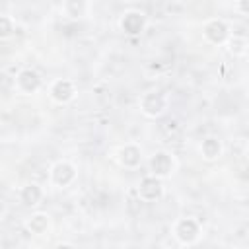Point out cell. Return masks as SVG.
<instances>
[{
  "label": "cell",
  "instance_id": "16",
  "mask_svg": "<svg viewBox=\"0 0 249 249\" xmlns=\"http://www.w3.org/2000/svg\"><path fill=\"white\" fill-rule=\"evenodd\" d=\"M2 210H4V204H2V200H0V212H2Z\"/></svg>",
  "mask_w": 249,
  "mask_h": 249
},
{
  "label": "cell",
  "instance_id": "11",
  "mask_svg": "<svg viewBox=\"0 0 249 249\" xmlns=\"http://www.w3.org/2000/svg\"><path fill=\"white\" fill-rule=\"evenodd\" d=\"M121 154H123V163L124 165H136L140 161V152L134 146H126Z\"/></svg>",
  "mask_w": 249,
  "mask_h": 249
},
{
  "label": "cell",
  "instance_id": "7",
  "mask_svg": "<svg viewBox=\"0 0 249 249\" xmlns=\"http://www.w3.org/2000/svg\"><path fill=\"white\" fill-rule=\"evenodd\" d=\"M121 25H123V29L126 33H138L142 29V25H144V18L140 14H126L123 18V23Z\"/></svg>",
  "mask_w": 249,
  "mask_h": 249
},
{
  "label": "cell",
  "instance_id": "8",
  "mask_svg": "<svg viewBox=\"0 0 249 249\" xmlns=\"http://www.w3.org/2000/svg\"><path fill=\"white\" fill-rule=\"evenodd\" d=\"M72 93H74L72 84H70V82H66V80L56 82V84H54V88H53V97H54L56 101H68V99L72 97Z\"/></svg>",
  "mask_w": 249,
  "mask_h": 249
},
{
  "label": "cell",
  "instance_id": "9",
  "mask_svg": "<svg viewBox=\"0 0 249 249\" xmlns=\"http://www.w3.org/2000/svg\"><path fill=\"white\" fill-rule=\"evenodd\" d=\"M72 177H74V169H72L68 163H58V165L54 167V171H53V179H54V183H58V185H66Z\"/></svg>",
  "mask_w": 249,
  "mask_h": 249
},
{
  "label": "cell",
  "instance_id": "3",
  "mask_svg": "<svg viewBox=\"0 0 249 249\" xmlns=\"http://www.w3.org/2000/svg\"><path fill=\"white\" fill-rule=\"evenodd\" d=\"M160 193H161V185H160L158 179H154V177H146V179L140 183V195H142L144 198L154 200V198L160 196Z\"/></svg>",
  "mask_w": 249,
  "mask_h": 249
},
{
  "label": "cell",
  "instance_id": "5",
  "mask_svg": "<svg viewBox=\"0 0 249 249\" xmlns=\"http://www.w3.org/2000/svg\"><path fill=\"white\" fill-rule=\"evenodd\" d=\"M18 84H19V88L23 91H35L39 88V76L35 72H31V70H23L19 74V78H18Z\"/></svg>",
  "mask_w": 249,
  "mask_h": 249
},
{
  "label": "cell",
  "instance_id": "14",
  "mask_svg": "<svg viewBox=\"0 0 249 249\" xmlns=\"http://www.w3.org/2000/svg\"><path fill=\"white\" fill-rule=\"evenodd\" d=\"M10 33H12V23H10V19L4 18V16H0V37H8Z\"/></svg>",
  "mask_w": 249,
  "mask_h": 249
},
{
  "label": "cell",
  "instance_id": "13",
  "mask_svg": "<svg viewBox=\"0 0 249 249\" xmlns=\"http://www.w3.org/2000/svg\"><path fill=\"white\" fill-rule=\"evenodd\" d=\"M29 228H31L33 231L41 233V231L47 228V218H45V216H41V214H39V216H35V218L29 222Z\"/></svg>",
  "mask_w": 249,
  "mask_h": 249
},
{
  "label": "cell",
  "instance_id": "12",
  "mask_svg": "<svg viewBox=\"0 0 249 249\" xmlns=\"http://www.w3.org/2000/svg\"><path fill=\"white\" fill-rule=\"evenodd\" d=\"M21 198H23L25 204H35V202L41 198V191H39V187H37V185H29V187H25L23 193H21Z\"/></svg>",
  "mask_w": 249,
  "mask_h": 249
},
{
  "label": "cell",
  "instance_id": "10",
  "mask_svg": "<svg viewBox=\"0 0 249 249\" xmlns=\"http://www.w3.org/2000/svg\"><path fill=\"white\" fill-rule=\"evenodd\" d=\"M202 154H204L208 160L216 158V156L220 154V142H218V140H214V138L204 140V142H202Z\"/></svg>",
  "mask_w": 249,
  "mask_h": 249
},
{
  "label": "cell",
  "instance_id": "15",
  "mask_svg": "<svg viewBox=\"0 0 249 249\" xmlns=\"http://www.w3.org/2000/svg\"><path fill=\"white\" fill-rule=\"evenodd\" d=\"M241 12H247V6H245V0H241Z\"/></svg>",
  "mask_w": 249,
  "mask_h": 249
},
{
  "label": "cell",
  "instance_id": "2",
  "mask_svg": "<svg viewBox=\"0 0 249 249\" xmlns=\"http://www.w3.org/2000/svg\"><path fill=\"white\" fill-rule=\"evenodd\" d=\"M163 97L160 93H148L144 99H142V109L148 113V115H160L163 111Z\"/></svg>",
  "mask_w": 249,
  "mask_h": 249
},
{
  "label": "cell",
  "instance_id": "6",
  "mask_svg": "<svg viewBox=\"0 0 249 249\" xmlns=\"http://www.w3.org/2000/svg\"><path fill=\"white\" fill-rule=\"evenodd\" d=\"M171 167H173V163H171V158L167 156V154H156L154 156V160H152V169L158 173V175H167L169 171H171Z\"/></svg>",
  "mask_w": 249,
  "mask_h": 249
},
{
  "label": "cell",
  "instance_id": "4",
  "mask_svg": "<svg viewBox=\"0 0 249 249\" xmlns=\"http://www.w3.org/2000/svg\"><path fill=\"white\" fill-rule=\"evenodd\" d=\"M204 35H206L212 43H222V41L226 39V35H228V29H226V25H224L222 21H212V23L206 25Z\"/></svg>",
  "mask_w": 249,
  "mask_h": 249
},
{
  "label": "cell",
  "instance_id": "1",
  "mask_svg": "<svg viewBox=\"0 0 249 249\" xmlns=\"http://www.w3.org/2000/svg\"><path fill=\"white\" fill-rule=\"evenodd\" d=\"M175 233H177V237L181 241H193L196 237V233H198V226H196V222H193V220L187 218V220H181L177 224Z\"/></svg>",
  "mask_w": 249,
  "mask_h": 249
}]
</instances>
